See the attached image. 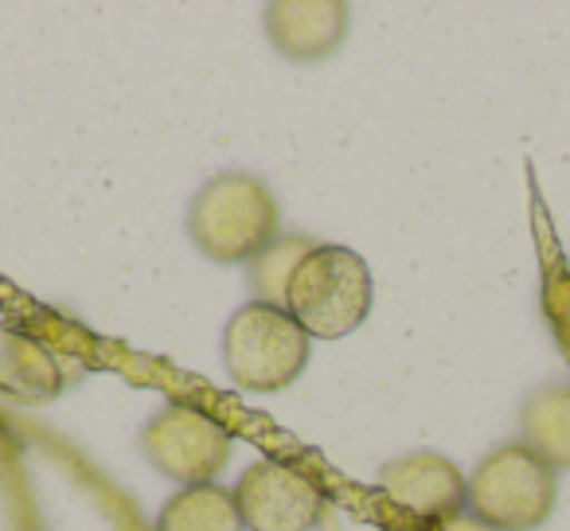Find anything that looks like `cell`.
Instances as JSON below:
<instances>
[{
	"instance_id": "obj_1",
	"label": "cell",
	"mask_w": 570,
	"mask_h": 531,
	"mask_svg": "<svg viewBox=\"0 0 570 531\" xmlns=\"http://www.w3.org/2000/svg\"><path fill=\"white\" fill-rule=\"evenodd\" d=\"M375 282L367 262L348 246H309L285 282L282 309L309 333V341H341L367 321Z\"/></svg>"
},
{
	"instance_id": "obj_2",
	"label": "cell",
	"mask_w": 570,
	"mask_h": 531,
	"mask_svg": "<svg viewBox=\"0 0 570 531\" xmlns=\"http://www.w3.org/2000/svg\"><path fill=\"white\" fill-rule=\"evenodd\" d=\"M188 235L199 254L223 266L254 262L277 243V199L258 176L219 173L191 196Z\"/></svg>"
},
{
	"instance_id": "obj_3",
	"label": "cell",
	"mask_w": 570,
	"mask_h": 531,
	"mask_svg": "<svg viewBox=\"0 0 570 531\" xmlns=\"http://www.w3.org/2000/svg\"><path fill=\"white\" fill-rule=\"evenodd\" d=\"M309 333L282 305L246 302L223 328V367L250 395L285 391L309 364Z\"/></svg>"
},
{
	"instance_id": "obj_4",
	"label": "cell",
	"mask_w": 570,
	"mask_h": 531,
	"mask_svg": "<svg viewBox=\"0 0 570 531\" xmlns=\"http://www.w3.org/2000/svg\"><path fill=\"white\" fill-rule=\"evenodd\" d=\"M554 496V469L520 442L492 450L469 476V508L492 531L539 528L551 515Z\"/></svg>"
},
{
	"instance_id": "obj_5",
	"label": "cell",
	"mask_w": 570,
	"mask_h": 531,
	"mask_svg": "<svg viewBox=\"0 0 570 531\" xmlns=\"http://www.w3.org/2000/svg\"><path fill=\"white\" fill-rule=\"evenodd\" d=\"M145 458L176 484H212L230 461L235 437L219 419L188 403H168L141 430Z\"/></svg>"
},
{
	"instance_id": "obj_6",
	"label": "cell",
	"mask_w": 570,
	"mask_h": 531,
	"mask_svg": "<svg viewBox=\"0 0 570 531\" xmlns=\"http://www.w3.org/2000/svg\"><path fill=\"white\" fill-rule=\"evenodd\" d=\"M230 492L246 531H313L325 515V492L277 458L254 461Z\"/></svg>"
},
{
	"instance_id": "obj_7",
	"label": "cell",
	"mask_w": 570,
	"mask_h": 531,
	"mask_svg": "<svg viewBox=\"0 0 570 531\" xmlns=\"http://www.w3.org/2000/svg\"><path fill=\"white\" fill-rule=\"evenodd\" d=\"M380 489L403 512L445 523L469 504V481L442 453H406L380 469Z\"/></svg>"
},
{
	"instance_id": "obj_8",
	"label": "cell",
	"mask_w": 570,
	"mask_h": 531,
	"mask_svg": "<svg viewBox=\"0 0 570 531\" xmlns=\"http://www.w3.org/2000/svg\"><path fill=\"white\" fill-rule=\"evenodd\" d=\"M348 20L352 12L341 0H277L266 9V32L285 59L313 63L341 48Z\"/></svg>"
},
{
	"instance_id": "obj_9",
	"label": "cell",
	"mask_w": 570,
	"mask_h": 531,
	"mask_svg": "<svg viewBox=\"0 0 570 531\" xmlns=\"http://www.w3.org/2000/svg\"><path fill=\"white\" fill-rule=\"evenodd\" d=\"M0 395L20 406H48L63 395V364L28 328L0 321Z\"/></svg>"
},
{
	"instance_id": "obj_10",
	"label": "cell",
	"mask_w": 570,
	"mask_h": 531,
	"mask_svg": "<svg viewBox=\"0 0 570 531\" xmlns=\"http://www.w3.org/2000/svg\"><path fill=\"white\" fill-rule=\"evenodd\" d=\"M520 445L551 469H570V383H547L523 403Z\"/></svg>"
},
{
	"instance_id": "obj_11",
	"label": "cell",
	"mask_w": 570,
	"mask_h": 531,
	"mask_svg": "<svg viewBox=\"0 0 570 531\" xmlns=\"http://www.w3.org/2000/svg\"><path fill=\"white\" fill-rule=\"evenodd\" d=\"M157 531H246L238 515L235 492L212 484H188L165 500L157 515Z\"/></svg>"
},
{
	"instance_id": "obj_12",
	"label": "cell",
	"mask_w": 570,
	"mask_h": 531,
	"mask_svg": "<svg viewBox=\"0 0 570 531\" xmlns=\"http://www.w3.org/2000/svg\"><path fill=\"white\" fill-rule=\"evenodd\" d=\"M313 238L305 235H289V238H277L269 250H262L258 258H254V271H250V282L254 289H258V302L266 305H282L285 297V282H289V274H294L297 262L309 254Z\"/></svg>"
},
{
	"instance_id": "obj_13",
	"label": "cell",
	"mask_w": 570,
	"mask_h": 531,
	"mask_svg": "<svg viewBox=\"0 0 570 531\" xmlns=\"http://www.w3.org/2000/svg\"><path fill=\"white\" fill-rule=\"evenodd\" d=\"M554 302H562V305H567V313H570V262L562 266V274L554 278V286H551V305Z\"/></svg>"
}]
</instances>
